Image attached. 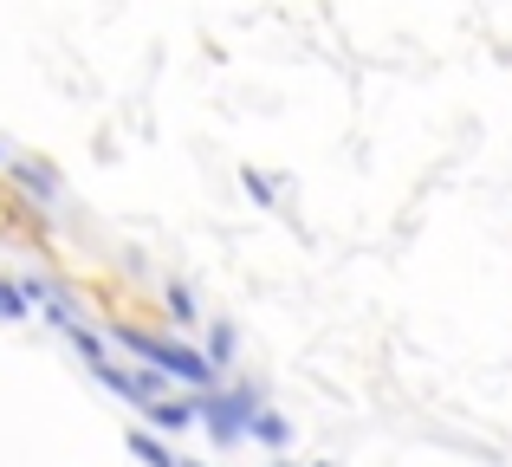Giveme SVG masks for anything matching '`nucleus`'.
Listing matches in <instances>:
<instances>
[{
	"label": "nucleus",
	"instance_id": "39448f33",
	"mask_svg": "<svg viewBox=\"0 0 512 467\" xmlns=\"http://www.w3.org/2000/svg\"><path fill=\"white\" fill-rule=\"evenodd\" d=\"M0 318H26V292L0 279Z\"/></svg>",
	"mask_w": 512,
	"mask_h": 467
},
{
	"label": "nucleus",
	"instance_id": "7ed1b4c3",
	"mask_svg": "<svg viewBox=\"0 0 512 467\" xmlns=\"http://www.w3.org/2000/svg\"><path fill=\"white\" fill-rule=\"evenodd\" d=\"M130 455H137L143 467H182V461H175V455H169V448H163V442H150V435H143V429H137V435H130Z\"/></svg>",
	"mask_w": 512,
	"mask_h": 467
},
{
	"label": "nucleus",
	"instance_id": "423d86ee",
	"mask_svg": "<svg viewBox=\"0 0 512 467\" xmlns=\"http://www.w3.org/2000/svg\"><path fill=\"white\" fill-rule=\"evenodd\" d=\"M253 435H266V442H273V448H279V442H286V435H292V429H286V422H279V416H253Z\"/></svg>",
	"mask_w": 512,
	"mask_h": 467
},
{
	"label": "nucleus",
	"instance_id": "0eeeda50",
	"mask_svg": "<svg viewBox=\"0 0 512 467\" xmlns=\"http://www.w3.org/2000/svg\"><path fill=\"white\" fill-rule=\"evenodd\" d=\"M182 467H195V461H182Z\"/></svg>",
	"mask_w": 512,
	"mask_h": 467
},
{
	"label": "nucleus",
	"instance_id": "f03ea898",
	"mask_svg": "<svg viewBox=\"0 0 512 467\" xmlns=\"http://www.w3.org/2000/svg\"><path fill=\"white\" fill-rule=\"evenodd\" d=\"M201 416H208V429L221 435V442H234L240 429H253V403L247 396H201Z\"/></svg>",
	"mask_w": 512,
	"mask_h": 467
},
{
	"label": "nucleus",
	"instance_id": "f257e3e1",
	"mask_svg": "<svg viewBox=\"0 0 512 467\" xmlns=\"http://www.w3.org/2000/svg\"><path fill=\"white\" fill-rule=\"evenodd\" d=\"M124 344L150 370H169V377L195 383V390H208V383H214V364H208V357H195V351H182V344H163V338H150V331H124Z\"/></svg>",
	"mask_w": 512,
	"mask_h": 467
},
{
	"label": "nucleus",
	"instance_id": "6e6552de",
	"mask_svg": "<svg viewBox=\"0 0 512 467\" xmlns=\"http://www.w3.org/2000/svg\"><path fill=\"white\" fill-rule=\"evenodd\" d=\"M0 163H7V156H0Z\"/></svg>",
	"mask_w": 512,
	"mask_h": 467
},
{
	"label": "nucleus",
	"instance_id": "20e7f679",
	"mask_svg": "<svg viewBox=\"0 0 512 467\" xmlns=\"http://www.w3.org/2000/svg\"><path fill=\"white\" fill-rule=\"evenodd\" d=\"M163 299H169V312L182 318V325H195V318H201V312H195V299H188V286H163Z\"/></svg>",
	"mask_w": 512,
	"mask_h": 467
}]
</instances>
